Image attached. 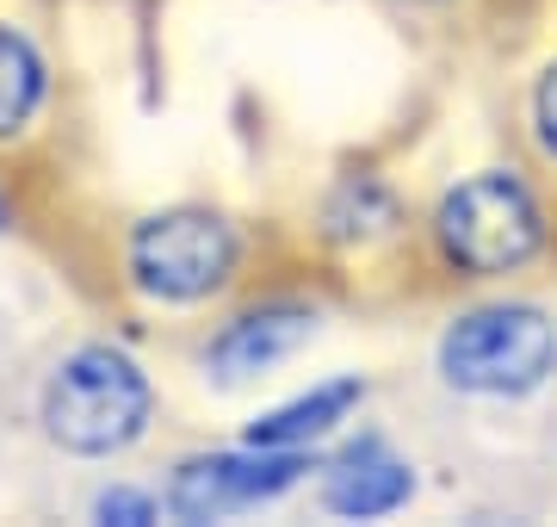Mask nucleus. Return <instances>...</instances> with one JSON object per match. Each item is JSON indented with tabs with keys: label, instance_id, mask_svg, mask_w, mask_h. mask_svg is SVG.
I'll list each match as a JSON object with an SVG mask.
<instances>
[{
	"label": "nucleus",
	"instance_id": "nucleus-1",
	"mask_svg": "<svg viewBox=\"0 0 557 527\" xmlns=\"http://www.w3.org/2000/svg\"><path fill=\"white\" fill-rule=\"evenodd\" d=\"M156 416V385L124 347H75L69 360H57L50 385H44L38 422L44 434L75 453V459H112L124 446H137Z\"/></svg>",
	"mask_w": 557,
	"mask_h": 527
},
{
	"label": "nucleus",
	"instance_id": "nucleus-2",
	"mask_svg": "<svg viewBox=\"0 0 557 527\" xmlns=\"http://www.w3.org/2000/svg\"><path fill=\"white\" fill-rule=\"evenodd\" d=\"M434 243L440 255L471 273V280H496L515 273L545 248V211H539L533 186L508 174V168H478L440 199L434 211Z\"/></svg>",
	"mask_w": 557,
	"mask_h": 527
},
{
	"label": "nucleus",
	"instance_id": "nucleus-3",
	"mask_svg": "<svg viewBox=\"0 0 557 527\" xmlns=\"http://www.w3.org/2000/svg\"><path fill=\"white\" fill-rule=\"evenodd\" d=\"M557 372V323L539 305H483L440 335V379L465 397H533Z\"/></svg>",
	"mask_w": 557,
	"mask_h": 527
},
{
	"label": "nucleus",
	"instance_id": "nucleus-4",
	"mask_svg": "<svg viewBox=\"0 0 557 527\" xmlns=\"http://www.w3.org/2000/svg\"><path fill=\"white\" fill-rule=\"evenodd\" d=\"M236 261H242L236 223L205 211V205H174V211L143 218L131 230V248H124L131 285L156 305H205L211 292L236 280Z\"/></svg>",
	"mask_w": 557,
	"mask_h": 527
},
{
	"label": "nucleus",
	"instance_id": "nucleus-5",
	"mask_svg": "<svg viewBox=\"0 0 557 527\" xmlns=\"http://www.w3.org/2000/svg\"><path fill=\"white\" fill-rule=\"evenodd\" d=\"M310 471V446H236V453H193L168 478L174 522H223L242 508L278 503Z\"/></svg>",
	"mask_w": 557,
	"mask_h": 527
},
{
	"label": "nucleus",
	"instance_id": "nucleus-6",
	"mask_svg": "<svg viewBox=\"0 0 557 527\" xmlns=\"http://www.w3.org/2000/svg\"><path fill=\"white\" fill-rule=\"evenodd\" d=\"M310 335H317V310L298 305V298H273V305L248 310L223 329L218 342L205 347V366H211L218 385H248L260 372H273L278 360H292Z\"/></svg>",
	"mask_w": 557,
	"mask_h": 527
},
{
	"label": "nucleus",
	"instance_id": "nucleus-7",
	"mask_svg": "<svg viewBox=\"0 0 557 527\" xmlns=\"http://www.w3.org/2000/svg\"><path fill=\"white\" fill-rule=\"evenodd\" d=\"M416 497V471L391 459L379 441L347 446L329 478H322V508L341 515V522H379V515H397L403 503Z\"/></svg>",
	"mask_w": 557,
	"mask_h": 527
},
{
	"label": "nucleus",
	"instance_id": "nucleus-8",
	"mask_svg": "<svg viewBox=\"0 0 557 527\" xmlns=\"http://www.w3.org/2000/svg\"><path fill=\"white\" fill-rule=\"evenodd\" d=\"M359 404H366V379H359V372H341L329 385H317V391H304V397H292V404L255 416V422H248V446H317L322 434H335Z\"/></svg>",
	"mask_w": 557,
	"mask_h": 527
},
{
	"label": "nucleus",
	"instance_id": "nucleus-9",
	"mask_svg": "<svg viewBox=\"0 0 557 527\" xmlns=\"http://www.w3.org/2000/svg\"><path fill=\"white\" fill-rule=\"evenodd\" d=\"M44 94H50L44 50L25 38L20 25L0 20V137H20L25 124L44 112Z\"/></svg>",
	"mask_w": 557,
	"mask_h": 527
},
{
	"label": "nucleus",
	"instance_id": "nucleus-10",
	"mask_svg": "<svg viewBox=\"0 0 557 527\" xmlns=\"http://www.w3.org/2000/svg\"><path fill=\"white\" fill-rule=\"evenodd\" d=\"M322 230H329V243H379L397 230V199H391V186L372 181V174H354V181H341L322 205Z\"/></svg>",
	"mask_w": 557,
	"mask_h": 527
},
{
	"label": "nucleus",
	"instance_id": "nucleus-11",
	"mask_svg": "<svg viewBox=\"0 0 557 527\" xmlns=\"http://www.w3.org/2000/svg\"><path fill=\"white\" fill-rule=\"evenodd\" d=\"M94 515L100 522H124V527H143V522H161V508H156V497H143V490H106L100 503H94Z\"/></svg>",
	"mask_w": 557,
	"mask_h": 527
},
{
	"label": "nucleus",
	"instance_id": "nucleus-12",
	"mask_svg": "<svg viewBox=\"0 0 557 527\" xmlns=\"http://www.w3.org/2000/svg\"><path fill=\"white\" fill-rule=\"evenodd\" d=\"M533 137H539V149L557 162V62L539 75V87H533Z\"/></svg>",
	"mask_w": 557,
	"mask_h": 527
},
{
	"label": "nucleus",
	"instance_id": "nucleus-13",
	"mask_svg": "<svg viewBox=\"0 0 557 527\" xmlns=\"http://www.w3.org/2000/svg\"><path fill=\"white\" fill-rule=\"evenodd\" d=\"M0 230H7V199H0Z\"/></svg>",
	"mask_w": 557,
	"mask_h": 527
}]
</instances>
